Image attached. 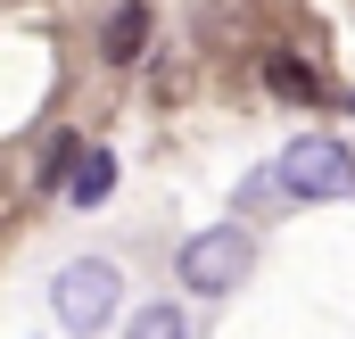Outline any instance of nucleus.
<instances>
[{
  "instance_id": "2",
  "label": "nucleus",
  "mask_w": 355,
  "mask_h": 339,
  "mask_svg": "<svg viewBox=\"0 0 355 339\" xmlns=\"http://www.w3.org/2000/svg\"><path fill=\"white\" fill-rule=\"evenodd\" d=\"M182 281L198 290V298H232L248 273H257V240L240 232V224H215V232H190L182 240V265H174Z\"/></svg>"
},
{
  "instance_id": "4",
  "label": "nucleus",
  "mask_w": 355,
  "mask_h": 339,
  "mask_svg": "<svg viewBox=\"0 0 355 339\" xmlns=\"http://www.w3.org/2000/svg\"><path fill=\"white\" fill-rule=\"evenodd\" d=\"M107 190H116V158L83 141V158H75V174H67V199H75V207H99Z\"/></svg>"
},
{
  "instance_id": "3",
  "label": "nucleus",
  "mask_w": 355,
  "mask_h": 339,
  "mask_svg": "<svg viewBox=\"0 0 355 339\" xmlns=\"http://www.w3.org/2000/svg\"><path fill=\"white\" fill-rule=\"evenodd\" d=\"M50 306H58V323L67 331H107V315L124 306V273L107 265V256H75V265H58V281H50Z\"/></svg>"
},
{
  "instance_id": "7",
  "label": "nucleus",
  "mask_w": 355,
  "mask_h": 339,
  "mask_svg": "<svg viewBox=\"0 0 355 339\" xmlns=\"http://www.w3.org/2000/svg\"><path fill=\"white\" fill-rule=\"evenodd\" d=\"M265 83L281 91V99H314V91H322L306 67H297V58H265Z\"/></svg>"
},
{
  "instance_id": "6",
  "label": "nucleus",
  "mask_w": 355,
  "mask_h": 339,
  "mask_svg": "<svg viewBox=\"0 0 355 339\" xmlns=\"http://www.w3.org/2000/svg\"><path fill=\"white\" fill-rule=\"evenodd\" d=\"M124 339H190V323H182V306H141Z\"/></svg>"
},
{
  "instance_id": "1",
  "label": "nucleus",
  "mask_w": 355,
  "mask_h": 339,
  "mask_svg": "<svg viewBox=\"0 0 355 339\" xmlns=\"http://www.w3.org/2000/svg\"><path fill=\"white\" fill-rule=\"evenodd\" d=\"M272 190H289V199H355V149L331 141V133H306V141L281 149Z\"/></svg>"
},
{
  "instance_id": "5",
  "label": "nucleus",
  "mask_w": 355,
  "mask_h": 339,
  "mask_svg": "<svg viewBox=\"0 0 355 339\" xmlns=\"http://www.w3.org/2000/svg\"><path fill=\"white\" fill-rule=\"evenodd\" d=\"M141 50H149V8H141V0H124V8L107 17V58H116V67H132Z\"/></svg>"
}]
</instances>
